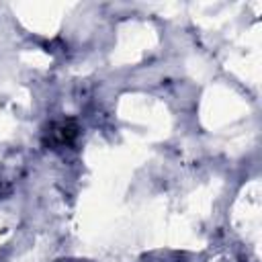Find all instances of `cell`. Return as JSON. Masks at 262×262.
Returning <instances> with one entry per match:
<instances>
[{
	"label": "cell",
	"instance_id": "6da1fadb",
	"mask_svg": "<svg viewBox=\"0 0 262 262\" xmlns=\"http://www.w3.org/2000/svg\"><path fill=\"white\" fill-rule=\"evenodd\" d=\"M76 135H78V129H76V125H74L72 121L59 123V125L53 127V137H55L59 143H70Z\"/></svg>",
	"mask_w": 262,
	"mask_h": 262
}]
</instances>
